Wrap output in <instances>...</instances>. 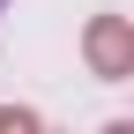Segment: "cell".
<instances>
[{"instance_id": "1", "label": "cell", "mask_w": 134, "mask_h": 134, "mask_svg": "<svg viewBox=\"0 0 134 134\" xmlns=\"http://www.w3.org/2000/svg\"><path fill=\"white\" fill-rule=\"evenodd\" d=\"M90 67H97L104 82L134 75V30L119 23V15H97V23H90Z\"/></svg>"}, {"instance_id": "2", "label": "cell", "mask_w": 134, "mask_h": 134, "mask_svg": "<svg viewBox=\"0 0 134 134\" xmlns=\"http://www.w3.org/2000/svg\"><path fill=\"white\" fill-rule=\"evenodd\" d=\"M0 8H8V0H0Z\"/></svg>"}]
</instances>
